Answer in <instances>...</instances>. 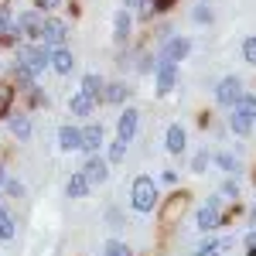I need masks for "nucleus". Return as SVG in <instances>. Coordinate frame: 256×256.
I'll return each mask as SVG.
<instances>
[{
    "label": "nucleus",
    "instance_id": "obj_1",
    "mask_svg": "<svg viewBox=\"0 0 256 256\" xmlns=\"http://www.w3.org/2000/svg\"><path fill=\"white\" fill-rule=\"evenodd\" d=\"M130 205H134V212H140V216H147V212L158 208V181L150 174L134 178V184H130Z\"/></svg>",
    "mask_w": 256,
    "mask_h": 256
},
{
    "label": "nucleus",
    "instance_id": "obj_2",
    "mask_svg": "<svg viewBox=\"0 0 256 256\" xmlns=\"http://www.w3.org/2000/svg\"><path fill=\"white\" fill-rule=\"evenodd\" d=\"M48 52L52 48H44L41 41H24V44H18V65H24L31 76H38L48 68Z\"/></svg>",
    "mask_w": 256,
    "mask_h": 256
},
{
    "label": "nucleus",
    "instance_id": "obj_3",
    "mask_svg": "<svg viewBox=\"0 0 256 256\" xmlns=\"http://www.w3.org/2000/svg\"><path fill=\"white\" fill-rule=\"evenodd\" d=\"M68 41V24L62 18H44V24H41V44L44 48H62Z\"/></svg>",
    "mask_w": 256,
    "mask_h": 256
},
{
    "label": "nucleus",
    "instance_id": "obj_4",
    "mask_svg": "<svg viewBox=\"0 0 256 256\" xmlns=\"http://www.w3.org/2000/svg\"><path fill=\"white\" fill-rule=\"evenodd\" d=\"M82 178L89 181V188L106 184V178H110V160L102 158V154H89L86 164H82Z\"/></svg>",
    "mask_w": 256,
    "mask_h": 256
},
{
    "label": "nucleus",
    "instance_id": "obj_5",
    "mask_svg": "<svg viewBox=\"0 0 256 256\" xmlns=\"http://www.w3.org/2000/svg\"><path fill=\"white\" fill-rule=\"evenodd\" d=\"M41 24H44V14L41 10H20V18H14L18 34L28 38V41H41Z\"/></svg>",
    "mask_w": 256,
    "mask_h": 256
},
{
    "label": "nucleus",
    "instance_id": "obj_6",
    "mask_svg": "<svg viewBox=\"0 0 256 256\" xmlns=\"http://www.w3.org/2000/svg\"><path fill=\"white\" fill-rule=\"evenodd\" d=\"M154 82H158V96H168L178 82V62L158 58V65H154Z\"/></svg>",
    "mask_w": 256,
    "mask_h": 256
},
{
    "label": "nucleus",
    "instance_id": "obj_7",
    "mask_svg": "<svg viewBox=\"0 0 256 256\" xmlns=\"http://www.w3.org/2000/svg\"><path fill=\"white\" fill-rule=\"evenodd\" d=\"M242 96V79L239 76H226L216 86V102L218 106H236V99Z\"/></svg>",
    "mask_w": 256,
    "mask_h": 256
},
{
    "label": "nucleus",
    "instance_id": "obj_8",
    "mask_svg": "<svg viewBox=\"0 0 256 256\" xmlns=\"http://www.w3.org/2000/svg\"><path fill=\"white\" fill-rule=\"evenodd\" d=\"M137 130H140V113L130 106V110H123L116 120V137L123 140V144H130V140L137 137Z\"/></svg>",
    "mask_w": 256,
    "mask_h": 256
},
{
    "label": "nucleus",
    "instance_id": "obj_9",
    "mask_svg": "<svg viewBox=\"0 0 256 256\" xmlns=\"http://www.w3.org/2000/svg\"><path fill=\"white\" fill-rule=\"evenodd\" d=\"M188 52H192V41H188V38H178V34L164 38V44H160V58H168V62L188 58Z\"/></svg>",
    "mask_w": 256,
    "mask_h": 256
},
{
    "label": "nucleus",
    "instance_id": "obj_10",
    "mask_svg": "<svg viewBox=\"0 0 256 256\" xmlns=\"http://www.w3.org/2000/svg\"><path fill=\"white\" fill-rule=\"evenodd\" d=\"M48 65H52L58 76H68V72L76 68V55L68 52V44H62V48H52V52H48Z\"/></svg>",
    "mask_w": 256,
    "mask_h": 256
},
{
    "label": "nucleus",
    "instance_id": "obj_11",
    "mask_svg": "<svg viewBox=\"0 0 256 256\" xmlns=\"http://www.w3.org/2000/svg\"><path fill=\"white\" fill-rule=\"evenodd\" d=\"M218 208H222V198L216 195V198H208V205H205V208L198 212V229H202V232H212V229H216L218 222H222Z\"/></svg>",
    "mask_w": 256,
    "mask_h": 256
},
{
    "label": "nucleus",
    "instance_id": "obj_12",
    "mask_svg": "<svg viewBox=\"0 0 256 256\" xmlns=\"http://www.w3.org/2000/svg\"><path fill=\"white\" fill-rule=\"evenodd\" d=\"M58 147L65 150V154H76V150H82V130L76 126V123H65V126H58Z\"/></svg>",
    "mask_w": 256,
    "mask_h": 256
},
{
    "label": "nucleus",
    "instance_id": "obj_13",
    "mask_svg": "<svg viewBox=\"0 0 256 256\" xmlns=\"http://www.w3.org/2000/svg\"><path fill=\"white\" fill-rule=\"evenodd\" d=\"M102 140H106L102 126H99V123H89V126L82 130V150H86V154H99V150L106 147Z\"/></svg>",
    "mask_w": 256,
    "mask_h": 256
},
{
    "label": "nucleus",
    "instance_id": "obj_14",
    "mask_svg": "<svg viewBox=\"0 0 256 256\" xmlns=\"http://www.w3.org/2000/svg\"><path fill=\"white\" fill-rule=\"evenodd\" d=\"M130 28H134V10H116V18H113V38L116 44H126L130 41Z\"/></svg>",
    "mask_w": 256,
    "mask_h": 256
},
{
    "label": "nucleus",
    "instance_id": "obj_15",
    "mask_svg": "<svg viewBox=\"0 0 256 256\" xmlns=\"http://www.w3.org/2000/svg\"><path fill=\"white\" fill-rule=\"evenodd\" d=\"M164 144H168L171 154H184V147H188V134H184V126H181V123H171L168 134H164Z\"/></svg>",
    "mask_w": 256,
    "mask_h": 256
},
{
    "label": "nucleus",
    "instance_id": "obj_16",
    "mask_svg": "<svg viewBox=\"0 0 256 256\" xmlns=\"http://www.w3.org/2000/svg\"><path fill=\"white\" fill-rule=\"evenodd\" d=\"M7 130L18 140H28L34 126H31V116H28V113H7Z\"/></svg>",
    "mask_w": 256,
    "mask_h": 256
},
{
    "label": "nucleus",
    "instance_id": "obj_17",
    "mask_svg": "<svg viewBox=\"0 0 256 256\" xmlns=\"http://www.w3.org/2000/svg\"><path fill=\"white\" fill-rule=\"evenodd\" d=\"M130 99V86L126 82H106V89H102V102H110V106H123Z\"/></svg>",
    "mask_w": 256,
    "mask_h": 256
},
{
    "label": "nucleus",
    "instance_id": "obj_18",
    "mask_svg": "<svg viewBox=\"0 0 256 256\" xmlns=\"http://www.w3.org/2000/svg\"><path fill=\"white\" fill-rule=\"evenodd\" d=\"M92 110H96V102L86 96V92H76V96H68V113H72V116L86 120V116H92Z\"/></svg>",
    "mask_w": 256,
    "mask_h": 256
},
{
    "label": "nucleus",
    "instance_id": "obj_19",
    "mask_svg": "<svg viewBox=\"0 0 256 256\" xmlns=\"http://www.w3.org/2000/svg\"><path fill=\"white\" fill-rule=\"evenodd\" d=\"M102 89H106V82H102V76H96V72H89L86 79H82V89L79 92H86V96L92 99V102H102Z\"/></svg>",
    "mask_w": 256,
    "mask_h": 256
},
{
    "label": "nucleus",
    "instance_id": "obj_20",
    "mask_svg": "<svg viewBox=\"0 0 256 256\" xmlns=\"http://www.w3.org/2000/svg\"><path fill=\"white\" fill-rule=\"evenodd\" d=\"M89 192H92V188H89V181L82 178V171H79V174H72L68 181H65V198H72V202H79V198H86Z\"/></svg>",
    "mask_w": 256,
    "mask_h": 256
},
{
    "label": "nucleus",
    "instance_id": "obj_21",
    "mask_svg": "<svg viewBox=\"0 0 256 256\" xmlns=\"http://www.w3.org/2000/svg\"><path fill=\"white\" fill-rule=\"evenodd\" d=\"M232 113L236 116H246V120H256V96L253 92H242L236 99V106H232Z\"/></svg>",
    "mask_w": 256,
    "mask_h": 256
},
{
    "label": "nucleus",
    "instance_id": "obj_22",
    "mask_svg": "<svg viewBox=\"0 0 256 256\" xmlns=\"http://www.w3.org/2000/svg\"><path fill=\"white\" fill-rule=\"evenodd\" d=\"M126 10H137L140 18H154V0H123Z\"/></svg>",
    "mask_w": 256,
    "mask_h": 256
},
{
    "label": "nucleus",
    "instance_id": "obj_23",
    "mask_svg": "<svg viewBox=\"0 0 256 256\" xmlns=\"http://www.w3.org/2000/svg\"><path fill=\"white\" fill-rule=\"evenodd\" d=\"M126 158V144H123V140H113V144H106V160H110V164H120V160Z\"/></svg>",
    "mask_w": 256,
    "mask_h": 256
},
{
    "label": "nucleus",
    "instance_id": "obj_24",
    "mask_svg": "<svg viewBox=\"0 0 256 256\" xmlns=\"http://www.w3.org/2000/svg\"><path fill=\"white\" fill-rule=\"evenodd\" d=\"M14 229H18L14 226V216L0 205V239H14Z\"/></svg>",
    "mask_w": 256,
    "mask_h": 256
},
{
    "label": "nucleus",
    "instance_id": "obj_25",
    "mask_svg": "<svg viewBox=\"0 0 256 256\" xmlns=\"http://www.w3.org/2000/svg\"><path fill=\"white\" fill-rule=\"evenodd\" d=\"M229 130H232L236 137H246V134L253 130V120H246V116H236V113H232V116H229Z\"/></svg>",
    "mask_w": 256,
    "mask_h": 256
},
{
    "label": "nucleus",
    "instance_id": "obj_26",
    "mask_svg": "<svg viewBox=\"0 0 256 256\" xmlns=\"http://www.w3.org/2000/svg\"><path fill=\"white\" fill-rule=\"evenodd\" d=\"M102 256H134V253H130V246H126V242H120V239H106Z\"/></svg>",
    "mask_w": 256,
    "mask_h": 256
},
{
    "label": "nucleus",
    "instance_id": "obj_27",
    "mask_svg": "<svg viewBox=\"0 0 256 256\" xmlns=\"http://www.w3.org/2000/svg\"><path fill=\"white\" fill-rule=\"evenodd\" d=\"M4 34H18V28H14V14L7 10V7H0V38Z\"/></svg>",
    "mask_w": 256,
    "mask_h": 256
},
{
    "label": "nucleus",
    "instance_id": "obj_28",
    "mask_svg": "<svg viewBox=\"0 0 256 256\" xmlns=\"http://www.w3.org/2000/svg\"><path fill=\"white\" fill-rule=\"evenodd\" d=\"M10 102H14V89L0 82V116H7V113H10Z\"/></svg>",
    "mask_w": 256,
    "mask_h": 256
},
{
    "label": "nucleus",
    "instance_id": "obj_29",
    "mask_svg": "<svg viewBox=\"0 0 256 256\" xmlns=\"http://www.w3.org/2000/svg\"><path fill=\"white\" fill-rule=\"evenodd\" d=\"M4 192L10 198H24V184H20L18 178H7V181H4Z\"/></svg>",
    "mask_w": 256,
    "mask_h": 256
},
{
    "label": "nucleus",
    "instance_id": "obj_30",
    "mask_svg": "<svg viewBox=\"0 0 256 256\" xmlns=\"http://www.w3.org/2000/svg\"><path fill=\"white\" fill-rule=\"evenodd\" d=\"M192 20H195V24H212V10H208L205 4H198L195 10H192Z\"/></svg>",
    "mask_w": 256,
    "mask_h": 256
},
{
    "label": "nucleus",
    "instance_id": "obj_31",
    "mask_svg": "<svg viewBox=\"0 0 256 256\" xmlns=\"http://www.w3.org/2000/svg\"><path fill=\"white\" fill-rule=\"evenodd\" d=\"M216 164L222 168V171H229V174H236V171H239L236 158H229V154H216Z\"/></svg>",
    "mask_w": 256,
    "mask_h": 256
},
{
    "label": "nucleus",
    "instance_id": "obj_32",
    "mask_svg": "<svg viewBox=\"0 0 256 256\" xmlns=\"http://www.w3.org/2000/svg\"><path fill=\"white\" fill-rule=\"evenodd\" d=\"M242 58L250 62V65H256V34L242 41Z\"/></svg>",
    "mask_w": 256,
    "mask_h": 256
},
{
    "label": "nucleus",
    "instance_id": "obj_33",
    "mask_svg": "<svg viewBox=\"0 0 256 256\" xmlns=\"http://www.w3.org/2000/svg\"><path fill=\"white\" fill-rule=\"evenodd\" d=\"M205 168H208V154L202 150V154H195V160H192V171H195V174H202Z\"/></svg>",
    "mask_w": 256,
    "mask_h": 256
},
{
    "label": "nucleus",
    "instance_id": "obj_34",
    "mask_svg": "<svg viewBox=\"0 0 256 256\" xmlns=\"http://www.w3.org/2000/svg\"><path fill=\"white\" fill-rule=\"evenodd\" d=\"M62 0H34V10H55Z\"/></svg>",
    "mask_w": 256,
    "mask_h": 256
},
{
    "label": "nucleus",
    "instance_id": "obj_35",
    "mask_svg": "<svg viewBox=\"0 0 256 256\" xmlns=\"http://www.w3.org/2000/svg\"><path fill=\"white\" fill-rule=\"evenodd\" d=\"M246 250H250V256H256V229L246 236Z\"/></svg>",
    "mask_w": 256,
    "mask_h": 256
},
{
    "label": "nucleus",
    "instance_id": "obj_36",
    "mask_svg": "<svg viewBox=\"0 0 256 256\" xmlns=\"http://www.w3.org/2000/svg\"><path fill=\"white\" fill-rule=\"evenodd\" d=\"M160 181H164V184H178V171H164Z\"/></svg>",
    "mask_w": 256,
    "mask_h": 256
},
{
    "label": "nucleus",
    "instance_id": "obj_37",
    "mask_svg": "<svg viewBox=\"0 0 256 256\" xmlns=\"http://www.w3.org/2000/svg\"><path fill=\"white\" fill-rule=\"evenodd\" d=\"M4 181H7V168L0 164V188H4Z\"/></svg>",
    "mask_w": 256,
    "mask_h": 256
},
{
    "label": "nucleus",
    "instance_id": "obj_38",
    "mask_svg": "<svg viewBox=\"0 0 256 256\" xmlns=\"http://www.w3.org/2000/svg\"><path fill=\"white\" fill-rule=\"evenodd\" d=\"M0 7H7V0H0Z\"/></svg>",
    "mask_w": 256,
    "mask_h": 256
}]
</instances>
